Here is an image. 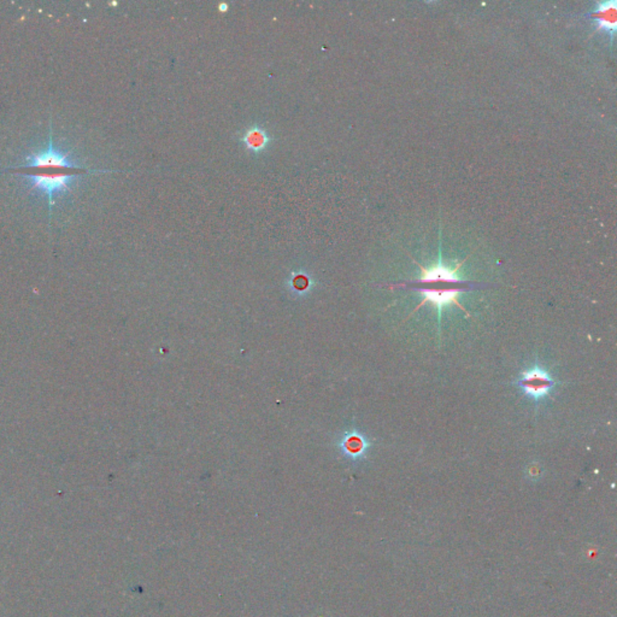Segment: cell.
Segmentation results:
<instances>
[{
	"label": "cell",
	"mask_w": 617,
	"mask_h": 617,
	"mask_svg": "<svg viewBox=\"0 0 617 617\" xmlns=\"http://www.w3.org/2000/svg\"><path fill=\"white\" fill-rule=\"evenodd\" d=\"M421 296L423 297V301L421 305L432 303L436 305V308L441 311L445 306L448 305L456 304L458 305L459 308H463L462 305L458 303V297L462 294V289H418Z\"/></svg>",
	"instance_id": "8992f818"
},
{
	"label": "cell",
	"mask_w": 617,
	"mask_h": 617,
	"mask_svg": "<svg viewBox=\"0 0 617 617\" xmlns=\"http://www.w3.org/2000/svg\"><path fill=\"white\" fill-rule=\"evenodd\" d=\"M244 141L246 144V146L251 150L259 151L264 149L268 144V135L266 131L259 128H254L247 131L246 135L244 136Z\"/></svg>",
	"instance_id": "52a82bcc"
},
{
	"label": "cell",
	"mask_w": 617,
	"mask_h": 617,
	"mask_svg": "<svg viewBox=\"0 0 617 617\" xmlns=\"http://www.w3.org/2000/svg\"><path fill=\"white\" fill-rule=\"evenodd\" d=\"M616 0H604L597 3L593 10L596 27L609 35L611 41L616 34Z\"/></svg>",
	"instance_id": "5b68a950"
},
{
	"label": "cell",
	"mask_w": 617,
	"mask_h": 617,
	"mask_svg": "<svg viewBox=\"0 0 617 617\" xmlns=\"http://www.w3.org/2000/svg\"><path fill=\"white\" fill-rule=\"evenodd\" d=\"M461 264L456 266H446L443 264L441 256L439 262L429 268L421 266V276L417 282L420 284H431V282H451V284H461L464 281L458 270Z\"/></svg>",
	"instance_id": "277c9868"
},
{
	"label": "cell",
	"mask_w": 617,
	"mask_h": 617,
	"mask_svg": "<svg viewBox=\"0 0 617 617\" xmlns=\"http://www.w3.org/2000/svg\"><path fill=\"white\" fill-rule=\"evenodd\" d=\"M21 175L31 181V189L39 191L46 196L50 209L54 204V194L69 191L71 181L76 178L75 174H56V175L21 174Z\"/></svg>",
	"instance_id": "7a4b0ae2"
},
{
	"label": "cell",
	"mask_w": 617,
	"mask_h": 617,
	"mask_svg": "<svg viewBox=\"0 0 617 617\" xmlns=\"http://www.w3.org/2000/svg\"><path fill=\"white\" fill-rule=\"evenodd\" d=\"M364 448H366L364 441H363L362 438H359V436H352V438H350V439L346 441L347 450H348V452L353 453V455H359V453H362Z\"/></svg>",
	"instance_id": "ba28073f"
},
{
	"label": "cell",
	"mask_w": 617,
	"mask_h": 617,
	"mask_svg": "<svg viewBox=\"0 0 617 617\" xmlns=\"http://www.w3.org/2000/svg\"><path fill=\"white\" fill-rule=\"evenodd\" d=\"M516 385L532 401H544L555 387V380L548 371L536 366L521 373Z\"/></svg>",
	"instance_id": "6da1fadb"
},
{
	"label": "cell",
	"mask_w": 617,
	"mask_h": 617,
	"mask_svg": "<svg viewBox=\"0 0 617 617\" xmlns=\"http://www.w3.org/2000/svg\"><path fill=\"white\" fill-rule=\"evenodd\" d=\"M27 166L29 168H76L70 161L68 154L57 150L52 139V128H51L49 146L39 154H31L27 157Z\"/></svg>",
	"instance_id": "3957f363"
}]
</instances>
